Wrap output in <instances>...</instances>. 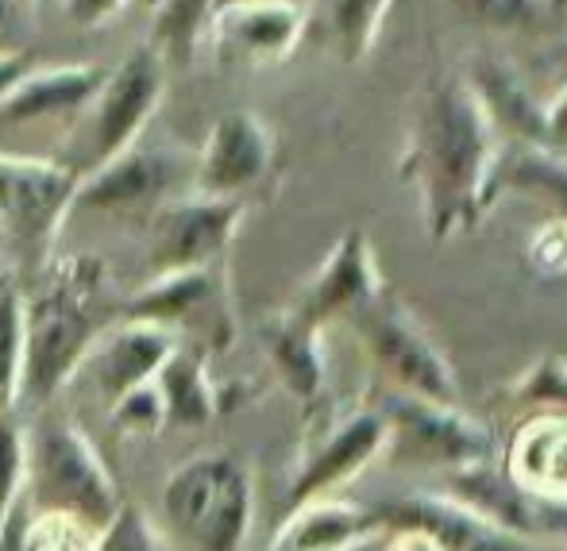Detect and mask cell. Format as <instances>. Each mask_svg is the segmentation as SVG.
I'll return each mask as SVG.
<instances>
[{
    "mask_svg": "<svg viewBox=\"0 0 567 551\" xmlns=\"http://www.w3.org/2000/svg\"><path fill=\"white\" fill-rule=\"evenodd\" d=\"M374 509H379L386 532H425L444 551H545V544L498 529V524L478 517L475 509L460 506L449 493H402V498H386V506Z\"/></svg>",
    "mask_w": 567,
    "mask_h": 551,
    "instance_id": "13",
    "label": "cell"
},
{
    "mask_svg": "<svg viewBox=\"0 0 567 551\" xmlns=\"http://www.w3.org/2000/svg\"><path fill=\"white\" fill-rule=\"evenodd\" d=\"M120 4H124V0H70V15H74L82 28H93V23L120 12Z\"/></svg>",
    "mask_w": 567,
    "mask_h": 551,
    "instance_id": "37",
    "label": "cell"
},
{
    "mask_svg": "<svg viewBox=\"0 0 567 551\" xmlns=\"http://www.w3.org/2000/svg\"><path fill=\"white\" fill-rule=\"evenodd\" d=\"M471 23L491 31H533L553 15L548 0H452Z\"/></svg>",
    "mask_w": 567,
    "mask_h": 551,
    "instance_id": "29",
    "label": "cell"
},
{
    "mask_svg": "<svg viewBox=\"0 0 567 551\" xmlns=\"http://www.w3.org/2000/svg\"><path fill=\"white\" fill-rule=\"evenodd\" d=\"M82 174L43 155H8L0 150V231L28 259L43 262L59 223L74 209Z\"/></svg>",
    "mask_w": 567,
    "mask_h": 551,
    "instance_id": "7",
    "label": "cell"
},
{
    "mask_svg": "<svg viewBox=\"0 0 567 551\" xmlns=\"http://www.w3.org/2000/svg\"><path fill=\"white\" fill-rule=\"evenodd\" d=\"M386 290L379 274V259L371 251V239L363 228H348L298 298L293 313L313 329H324L337 316H355L363 305H371Z\"/></svg>",
    "mask_w": 567,
    "mask_h": 551,
    "instance_id": "15",
    "label": "cell"
},
{
    "mask_svg": "<svg viewBox=\"0 0 567 551\" xmlns=\"http://www.w3.org/2000/svg\"><path fill=\"white\" fill-rule=\"evenodd\" d=\"M213 12H217V0H155V31H151L147 51H155L163 66L189 62L197 39L209 31Z\"/></svg>",
    "mask_w": 567,
    "mask_h": 551,
    "instance_id": "25",
    "label": "cell"
},
{
    "mask_svg": "<svg viewBox=\"0 0 567 551\" xmlns=\"http://www.w3.org/2000/svg\"><path fill=\"white\" fill-rule=\"evenodd\" d=\"M155 389L163 397L166 425L202 428L217 417V386L209 382L202 351L174 347V355L155 374Z\"/></svg>",
    "mask_w": 567,
    "mask_h": 551,
    "instance_id": "23",
    "label": "cell"
},
{
    "mask_svg": "<svg viewBox=\"0 0 567 551\" xmlns=\"http://www.w3.org/2000/svg\"><path fill=\"white\" fill-rule=\"evenodd\" d=\"M116 293L109 267L90 254L54 259L23 298V382L20 405L47 409L85 363L97 335L113 329Z\"/></svg>",
    "mask_w": 567,
    "mask_h": 551,
    "instance_id": "2",
    "label": "cell"
},
{
    "mask_svg": "<svg viewBox=\"0 0 567 551\" xmlns=\"http://www.w3.org/2000/svg\"><path fill=\"white\" fill-rule=\"evenodd\" d=\"M545 127H548V147L567 155V85L545 105Z\"/></svg>",
    "mask_w": 567,
    "mask_h": 551,
    "instance_id": "36",
    "label": "cell"
},
{
    "mask_svg": "<svg viewBox=\"0 0 567 551\" xmlns=\"http://www.w3.org/2000/svg\"><path fill=\"white\" fill-rule=\"evenodd\" d=\"M502 135L463 74H433L417 93L402 150V178L413 186L436 243L475 231L498 197Z\"/></svg>",
    "mask_w": 567,
    "mask_h": 551,
    "instance_id": "1",
    "label": "cell"
},
{
    "mask_svg": "<svg viewBox=\"0 0 567 551\" xmlns=\"http://www.w3.org/2000/svg\"><path fill=\"white\" fill-rule=\"evenodd\" d=\"M309 28V15L293 0H236L213 12L209 39L225 59L267 66L293 54Z\"/></svg>",
    "mask_w": 567,
    "mask_h": 551,
    "instance_id": "16",
    "label": "cell"
},
{
    "mask_svg": "<svg viewBox=\"0 0 567 551\" xmlns=\"http://www.w3.org/2000/svg\"><path fill=\"white\" fill-rule=\"evenodd\" d=\"M386 451V420L374 405L332 413L309 440L290 482V509L317 498H337L340 486L359 478Z\"/></svg>",
    "mask_w": 567,
    "mask_h": 551,
    "instance_id": "10",
    "label": "cell"
},
{
    "mask_svg": "<svg viewBox=\"0 0 567 551\" xmlns=\"http://www.w3.org/2000/svg\"><path fill=\"white\" fill-rule=\"evenodd\" d=\"M225 4H236V0H217V8H225Z\"/></svg>",
    "mask_w": 567,
    "mask_h": 551,
    "instance_id": "40",
    "label": "cell"
},
{
    "mask_svg": "<svg viewBox=\"0 0 567 551\" xmlns=\"http://www.w3.org/2000/svg\"><path fill=\"white\" fill-rule=\"evenodd\" d=\"M23 486H28V436L20 420L4 417L0 420V524L23 501Z\"/></svg>",
    "mask_w": 567,
    "mask_h": 551,
    "instance_id": "31",
    "label": "cell"
},
{
    "mask_svg": "<svg viewBox=\"0 0 567 551\" xmlns=\"http://www.w3.org/2000/svg\"><path fill=\"white\" fill-rule=\"evenodd\" d=\"M244 220V201L220 197H182L163 201L151 212L147 267L155 278L182 274V270H213L225 259L231 236Z\"/></svg>",
    "mask_w": 567,
    "mask_h": 551,
    "instance_id": "9",
    "label": "cell"
},
{
    "mask_svg": "<svg viewBox=\"0 0 567 551\" xmlns=\"http://www.w3.org/2000/svg\"><path fill=\"white\" fill-rule=\"evenodd\" d=\"M548 8H553V12H567V0H548Z\"/></svg>",
    "mask_w": 567,
    "mask_h": 551,
    "instance_id": "39",
    "label": "cell"
},
{
    "mask_svg": "<svg viewBox=\"0 0 567 551\" xmlns=\"http://www.w3.org/2000/svg\"><path fill=\"white\" fill-rule=\"evenodd\" d=\"M525 262L537 270L540 278H560L567 274V220L556 217L540 223L525 243Z\"/></svg>",
    "mask_w": 567,
    "mask_h": 551,
    "instance_id": "33",
    "label": "cell"
},
{
    "mask_svg": "<svg viewBox=\"0 0 567 551\" xmlns=\"http://www.w3.org/2000/svg\"><path fill=\"white\" fill-rule=\"evenodd\" d=\"M158 506L182 551H244L255 521V486L239 459L205 451L174 467Z\"/></svg>",
    "mask_w": 567,
    "mask_h": 551,
    "instance_id": "3",
    "label": "cell"
},
{
    "mask_svg": "<svg viewBox=\"0 0 567 551\" xmlns=\"http://www.w3.org/2000/svg\"><path fill=\"white\" fill-rule=\"evenodd\" d=\"M379 537H386V524L374 506L317 498L290 509L286 524L270 540V551H359Z\"/></svg>",
    "mask_w": 567,
    "mask_h": 551,
    "instance_id": "18",
    "label": "cell"
},
{
    "mask_svg": "<svg viewBox=\"0 0 567 551\" xmlns=\"http://www.w3.org/2000/svg\"><path fill=\"white\" fill-rule=\"evenodd\" d=\"M275 163V135L255 112H228L213 124L209 139L197 158L194 194L220 197V201H244L270 174Z\"/></svg>",
    "mask_w": 567,
    "mask_h": 551,
    "instance_id": "11",
    "label": "cell"
},
{
    "mask_svg": "<svg viewBox=\"0 0 567 551\" xmlns=\"http://www.w3.org/2000/svg\"><path fill=\"white\" fill-rule=\"evenodd\" d=\"M374 409L386 420V447H394L405 462L463 470L475 462H491L494 455L491 433L475 417H467L460 405H441L386 389Z\"/></svg>",
    "mask_w": 567,
    "mask_h": 551,
    "instance_id": "8",
    "label": "cell"
},
{
    "mask_svg": "<svg viewBox=\"0 0 567 551\" xmlns=\"http://www.w3.org/2000/svg\"><path fill=\"white\" fill-rule=\"evenodd\" d=\"M163 82H166V66L147 46L135 51L127 62H120L113 74H105V85L90 101V108L82 112L74 132H70L66 155L59 163L85 178L97 166L124 155L127 147H135L151 112L163 101Z\"/></svg>",
    "mask_w": 567,
    "mask_h": 551,
    "instance_id": "5",
    "label": "cell"
},
{
    "mask_svg": "<svg viewBox=\"0 0 567 551\" xmlns=\"http://www.w3.org/2000/svg\"><path fill=\"white\" fill-rule=\"evenodd\" d=\"M23 382V293L0 285V420L20 405Z\"/></svg>",
    "mask_w": 567,
    "mask_h": 551,
    "instance_id": "28",
    "label": "cell"
},
{
    "mask_svg": "<svg viewBox=\"0 0 567 551\" xmlns=\"http://www.w3.org/2000/svg\"><path fill=\"white\" fill-rule=\"evenodd\" d=\"M359 340H363L371 363L390 382L394 394L425 397V402L460 405V382H455L452 363L436 340L425 332V324L410 313L405 301H398L390 290H382L371 305H363L355 316Z\"/></svg>",
    "mask_w": 567,
    "mask_h": 551,
    "instance_id": "6",
    "label": "cell"
},
{
    "mask_svg": "<svg viewBox=\"0 0 567 551\" xmlns=\"http://www.w3.org/2000/svg\"><path fill=\"white\" fill-rule=\"evenodd\" d=\"M28 436V486L23 501L35 513H70L105 529L120 513V486L101 451L70 417H39Z\"/></svg>",
    "mask_w": 567,
    "mask_h": 551,
    "instance_id": "4",
    "label": "cell"
},
{
    "mask_svg": "<svg viewBox=\"0 0 567 551\" xmlns=\"http://www.w3.org/2000/svg\"><path fill=\"white\" fill-rule=\"evenodd\" d=\"M390 8L394 0H317L313 23L321 28L324 43H332V51L340 54V62L359 66L379 43Z\"/></svg>",
    "mask_w": 567,
    "mask_h": 551,
    "instance_id": "24",
    "label": "cell"
},
{
    "mask_svg": "<svg viewBox=\"0 0 567 551\" xmlns=\"http://www.w3.org/2000/svg\"><path fill=\"white\" fill-rule=\"evenodd\" d=\"M174 347H178L174 332L124 316L120 324L97 335V343L90 347V355L78 366L74 378H85L93 386V394H101L113 405L124 394H132V389L155 382V374L174 355Z\"/></svg>",
    "mask_w": 567,
    "mask_h": 551,
    "instance_id": "14",
    "label": "cell"
},
{
    "mask_svg": "<svg viewBox=\"0 0 567 551\" xmlns=\"http://www.w3.org/2000/svg\"><path fill=\"white\" fill-rule=\"evenodd\" d=\"M483 101L491 124L498 127L502 143H529V147H548V127H545V101L533 93V85L509 66L506 59H486L475 62L471 74H463Z\"/></svg>",
    "mask_w": 567,
    "mask_h": 551,
    "instance_id": "19",
    "label": "cell"
},
{
    "mask_svg": "<svg viewBox=\"0 0 567 551\" xmlns=\"http://www.w3.org/2000/svg\"><path fill=\"white\" fill-rule=\"evenodd\" d=\"M97 551H155V532L140 509L120 506V513L97 532Z\"/></svg>",
    "mask_w": 567,
    "mask_h": 551,
    "instance_id": "34",
    "label": "cell"
},
{
    "mask_svg": "<svg viewBox=\"0 0 567 551\" xmlns=\"http://www.w3.org/2000/svg\"><path fill=\"white\" fill-rule=\"evenodd\" d=\"M109 417H113V428L120 436H132V440L155 436L166 425V409L155 382H147V386L132 389V394H124L120 402L109 405Z\"/></svg>",
    "mask_w": 567,
    "mask_h": 551,
    "instance_id": "32",
    "label": "cell"
},
{
    "mask_svg": "<svg viewBox=\"0 0 567 551\" xmlns=\"http://www.w3.org/2000/svg\"><path fill=\"white\" fill-rule=\"evenodd\" d=\"M506 186L548 194L567 205V155L553 147H529V143H502L498 158V194Z\"/></svg>",
    "mask_w": 567,
    "mask_h": 551,
    "instance_id": "26",
    "label": "cell"
},
{
    "mask_svg": "<svg viewBox=\"0 0 567 551\" xmlns=\"http://www.w3.org/2000/svg\"><path fill=\"white\" fill-rule=\"evenodd\" d=\"M514 397L537 413H564L567 417V358L545 355L514 382Z\"/></svg>",
    "mask_w": 567,
    "mask_h": 551,
    "instance_id": "30",
    "label": "cell"
},
{
    "mask_svg": "<svg viewBox=\"0 0 567 551\" xmlns=\"http://www.w3.org/2000/svg\"><path fill=\"white\" fill-rule=\"evenodd\" d=\"M217 301V274L213 270H182V274L151 278L147 290H140L124 305L127 321H147L174 332L178 324L202 316Z\"/></svg>",
    "mask_w": 567,
    "mask_h": 551,
    "instance_id": "22",
    "label": "cell"
},
{
    "mask_svg": "<svg viewBox=\"0 0 567 551\" xmlns=\"http://www.w3.org/2000/svg\"><path fill=\"white\" fill-rule=\"evenodd\" d=\"M105 85V70L97 66H51L28 70L12 90L0 97V135H28L39 127H62L66 135L78 127L82 112Z\"/></svg>",
    "mask_w": 567,
    "mask_h": 551,
    "instance_id": "12",
    "label": "cell"
},
{
    "mask_svg": "<svg viewBox=\"0 0 567 551\" xmlns=\"http://www.w3.org/2000/svg\"><path fill=\"white\" fill-rule=\"evenodd\" d=\"M174 166L163 150H147L143 143L127 147L124 155H116L113 163L97 166L93 174H85L82 186L74 194V209L90 212H140L166 201L171 189Z\"/></svg>",
    "mask_w": 567,
    "mask_h": 551,
    "instance_id": "17",
    "label": "cell"
},
{
    "mask_svg": "<svg viewBox=\"0 0 567 551\" xmlns=\"http://www.w3.org/2000/svg\"><path fill=\"white\" fill-rule=\"evenodd\" d=\"M16 551H97L93 524L78 521L70 513H35L28 501L12 509Z\"/></svg>",
    "mask_w": 567,
    "mask_h": 551,
    "instance_id": "27",
    "label": "cell"
},
{
    "mask_svg": "<svg viewBox=\"0 0 567 551\" xmlns=\"http://www.w3.org/2000/svg\"><path fill=\"white\" fill-rule=\"evenodd\" d=\"M506 475L533 498L567 501V417L533 413L514 433L506 451Z\"/></svg>",
    "mask_w": 567,
    "mask_h": 551,
    "instance_id": "20",
    "label": "cell"
},
{
    "mask_svg": "<svg viewBox=\"0 0 567 551\" xmlns=\"http://www.w3.org/2000/svg\"><path fill=\"white\" fill-rule=\"evenodd\" d=\"M382 551H444L436 544L433 537H425V532H413V529H390L386 532V548Z\"/></svg>",
    "mask_w": 567,
    "mask_h": 551,
    "instance_id": "38",
    "label": "cell"
},
{
    "mask_svg": "<svg viewBox=\"0 0 567 551\" xmlns=\"http://www.w3.org/2000/svg\"><path fill=\"white\" fill-rule=\"evenodd\" d=\"M262 343L275 363L282 386L301 402H313L324 386V351H321V329L306 324L298 313H282L262 329Z\"/></svg>",
    "mask_w": 567,
    "mask_h": 551,
    "instance_id": "21",
    "label": "cell"
},
{
    "mask_svg": "<svg viewBox=\"0 0 567 551\" xmlns=\"http://www.w3.org/2000/svg\"><path fill=\"white\" fill-rule=\"evenodd\" d=\"M39 20V0H0V59L23 54Z\"/></svg>",
    "mask_w": 567,
    "mask_h": 551,
    "instance_id": "35",
    "label": "cell"
}]
</instances>
